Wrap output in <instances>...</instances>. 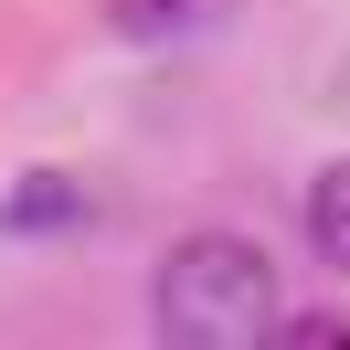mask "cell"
I'll use <instances>...</instances> for the list:
<instances>
[{"instance_id": "obj_1", "label": "cell", "mask_w": 350, "mask_h": 350, "mask_svg": "<svg viewBox=\"0 0 350 350\" xmlns=\"http://www.w3.org/2000/svg\"><path fill=\"white\" fill-rule=\"evenodd\" d=\"M149 319H159V340H180V350H244V340H276L286 297H276L265 244H244V234H191V244L159 255Z\"/></svg>"}, {"instance_id": "obj_2", "label": "cell", "mask_w": 350, "mask_h": 350, "mask_svg": "<svg viewBox=\"0 0 350 350\" xmlns=\"http://www.w3.org/2000/svg\"><path fill=\"white\" fill-rule=\"evenodd\" d=\"M223 22H234V0H107V32L149 43V53H180V43H202Z\"/></svg>"}, {"instance_id": "obj_3", "label": "cell", "mask_w": 350, "mask_h": 350, "mask_svg": "<svg viewBox=\"0 0 350 350\" xmlns=\"http://www.w3.org/2000/svg\"><path fill=\"white\" fill-rule=\"evenodd\" d=\"M96 202H85V180H64V170H22L11 191H0V234H75Z\"/></svg>"}, {"instance_id": "obj_4", "label": "cell", "mask_w": 350, "mask_h": 350, "mask_svg": "<svg viewBox=\"0 0 350 350\" xmlns=\"http://www.w3.org/2000/svg\"><path fill=\"white\" fill-rule=\"evenodd\" d=\"M308 255H319L329 276H350V159H329V170L308 180Z\"/></svg>"}, {"instance_id": "obj_5", "label": "cell", "mask_w": 350, "mask_h": 350, "mask_svg": "<svg viewBox=\"0 0 350 350\" xmlns=\"http://www.w3.org/2000/svg\"><path fill=\"white\" fill-rule=\"evenodd\" d=\"M276 340H297V350H350V329H340V319H276Z\"/></svg>"}]
</instances>
